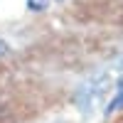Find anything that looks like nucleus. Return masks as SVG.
Here are the masks:
<instances>
[{"mask_svg": "<svg viewBox=\"0 0 123 123\" xmlns=\"http://www.w3.org/2000/svg\"><path fill=\"white\" fill-rule=\"evenodd\" d=\"M123 108V76H121V81H118V86H116V96L111 98V104L106 106V116H111V113H116V111H121Z\"/></svg>", "mask_w": 123, "mask_h": 123, "instance_id": "nucleus-1", "label": "nucleus"}, {"mask_svg": "<svg viewBox=\"0 0 123 123\" xmlns=\"http://www.w3.org/2000/svg\"><path fill=\"white\" fill-rule=\"evenodd\" d=\"M49 5V0H27V7L35 10V12H39V10H44Z\"/></svg>", "mask_w": 123, "mask_h": 123, "instance_id": "nucleus-2", "label": "nucleus"}, {"mask_svg": "<svg viewBox=\"0 0 123 123\" xmlns=\"http://www.w3.org/2000/svg\"><path fill=\"white\" fill-rule=\"evenodd\" d=\"M7 49H10V47L3 42V39H0V57H3V54H7Z\"/></svg>", "mask_w": 123, "mask_h": 123, "instance_id": "nucleus-3", "label": "nucleus"}]
</instances>
